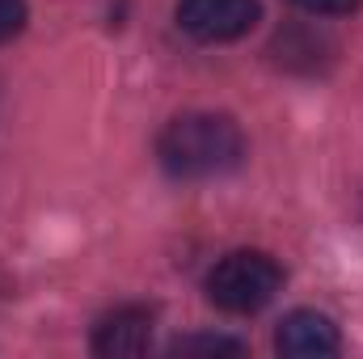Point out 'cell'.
Here are the masks:
<instances>
[{"label":"cell","mask_w":363,"mask_h":359,"mask_svg":"<svg viewBox=\"0 0 363 359\" xmlns=\"http://www.w3.org/2000/svg\"><path fill=\"white\" fill-rule=\"evenodd\" d=\"M148 343H152V309H144V304L114 309L93 330V351L97 355H144Z\"/></svg>","instance_id":"cell-5"},{"label":"cell","mask_w":363,"mask_h":359,"mask_svg":"<svg viewBox=\"0 0 363 359\" xmlns=\"http://www.w3.org/2000/svg\"><path fill=\"white\" fill-rule=\"evenodd\" d=\"M258 0H178V26L199 43H233L254 30Z\"/></svg>","instance_id":"cell-3"},{"label":"cell","mask_w":363,"mask_h":359,"mask_svg":"<svg viewBox=\"0 0 363 359\" xmlns=\"http://www.w3.org/2000/svg\"><path fill=\"white\" fill-rule=\"evenodd\" d=\"M274 347L287 359H325V355H338L342 338H338V326L325 313L296 309V313L283 317V326L274 334Z\"/></svg>","instance_id":"cell-4"},{"label":"cell","mask_w":363,"mask_h":359,"mask_svg":"<svg viewBox=\"0 0 363 359\" xmlns=\"http://www.w3.org/2000/svg\"><path fill=\"white\" fill-rule=\"evenodd\" d=\"M283 287V267L262 250H237L220 258L207 275V300L224 313H258Z\"/></svg>","instance_id":"cell-2"},{"label":"cell","mask_w":363,"mask_h":359,"mask_svg":"<svg viewBox=\"0 0 363 359\" xmlns=\"http://www.w3.org/2000/svg\"><path fill=\"white\" fill-rule=\"evenodd\" d=\"M161 165L174 178H220L228 170L241 165L245 157V136L228 114H211V110H194V114H178L161 140H157Z\"/></svg>","instance_id":"cell-1"},{"label":"cell","mask_w":363,"mask_h":359,"mask_svg":"<svg viewBox=\"0 0 363 359\" xmlns=\"http://www.w3.org/2000/svg\"><path fill=\"white\" fill-rule=\"evenodd\" d=\"M291 4L304 13H317V17H342V13H355L363 0H291Z\"/></svg>","instance_id":"cell-8"},{"label":"cell","mask_w":363,"mask_h":359,"mask_svg":"<svg viewBox=\"0 0 363 359\" xmlns=\"http://www.w3.org/2000/svg\"><path fill=\"white\" fill-rule=\"evenodd\" d=\"M174 351H178V355H190V351H224V355H241L245 347L233 343V338H211V334H207V338H178Z\"/></svg>","instance_id":"cell-6"},{"label":"cell","mask_w":363,"mask_h":359,"mask_svg":"<svg viewBox=\"0 0 363 359\" xmlns=\"http://www.w3.org/2000/svg\"><path fill=\"white\" fill-rule=\"evenodd\" d=\"M21 26H26V0H0V43L21 34Z\"/></svg>","instance_id":"cell-7"}]
</instances>
